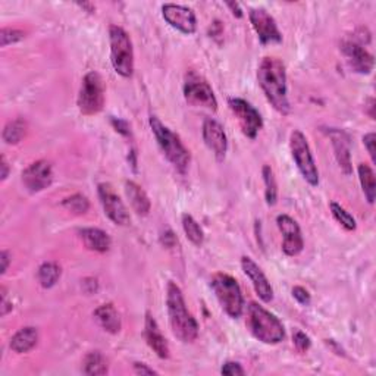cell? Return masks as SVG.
I'll list each match as a JSON object with an SVG mask.
<instances>
[{"label": "cell", "instance_id": "obj_1", "mask_svg": "<svg viewBox=\"0 0 376 376\" xmlns=\"http://www.w3.org/2000/svg\"><path fill=\"white\" fill-rule=\"evenodd\" d=\"M258 81L276 112L284 116L289 115L291 106L286 93V72L282 61L278 58H263L258 68Z\"/></svg>", "mask_w": 376, "mask_h": 376}, {"label": "cell", "instance_id": "obj_2", "mask_svg": "<svg viewBox=\"0 0 376 376\" xmlns=\"http://www.w3.org/2000/svg\"><path fill=\"white\" fill-rule=\"evenodd\" d=\"M167 309L174 335L180 341L193 342L198 337V325L193 315L188 312L182 291L175 282L168 284Z\"/></svg>", "mask_w": 376, "mask_h": 376}, {"label": "cell", "instance_id": "obj_3", "mask_svg": "<svg viewBox=\"0 0 376 376\" xmlns=\"http://www.w3.org/2000/svg\"><path fill=\"white\" fill-rule=\"evenodd\" d=\"M247 328L251 335L263 344H280L285 338V329L281 320L254 302L247 307Z\"/></svg>", "mask_w": 376, "mask_h": 376}, {"label": "cell", "instance_id": "obj_4", "mask_svg": "<svg viewBox=\"0 0 376 376\" xmlns=\"http://www.w3.org/2000/svg\"><path fill=\"white\" fill-rule=\"evenodd\" d=\"M149 124L154 137L158 140L159 147L162 149L167 159L172 163V167L178 172L185 174L188 165H190V152L182 145L181 138L167 125H163L158 116H150Z\"/></svg>", "mask_w": 376, "mask_h": 376}, {"label": "cell", "instance_id": "obj_5", "mask_svg": "<svg viewBox=\"0 0 376 376\" xmlns=\"http://www.w3.org/2000/svg\"><path fill=\"white\" fill-rule=\"evenodd\" d=\"M110 62L118 75L129 79L134 72V50L127 31L119 25L109 27Z\"/></svg>", "mask_w": 376, "mask_h": 376}, {"label": "cell", "instance_id": "obj_6", "mask_svg": "<svg viewBox=\"0 0 376 376\" xmlns=\"http://www.w3.org/2000/svg\"><path fill=\"white\" fill-rule=\"evenodd\" d=\"M210 286L218 298L220 307L229 317H240L244 309V297H242L238 282L231 275L219 272L213 275Z\"/></svg>", "mask_w": 376, "mask_h": 376}, {"label": "cell", "instance_id": "obj_7", "mask_svg": "<svg viewBox=\"0 0 376 376\" xmlns=\"http://www.w3.org/2000/svg\"><path fill=\"white\" fill-rule=\"evenodd\" d=\"M76 105H79L80 112L85 116L97 115L103 109L105 85H103L102 76L96 71H90L88 74H85Z\"/></svg>", "mask_w": 376, "mask_h": 376}, {"label": "cell", "instance_id": "obj_8", "mask_svg": "<svg viewBox=\"0 0 376 376\" xmlns=\"http://www.w3.org/2000/svg\"><path fill=\"white\" fill-rule=\"evenodd\" d=\"M290 149L293 159L297 165V169L300 171L303 178L311 184L312 187H316L319 184V171L316 168V163L313 159V154L309 147L307 138L302 131H293L290 138Z\"/></svg>", "mask_w": 376, "mask_h": 376}, {"label": "cell", "instance_id": "obj_9", "mask_svg": "<svg viewBox=\"0 0 376 376\" xmlns=\"http://www.w3.org/2000/svg\"><path fill=\"white\" fill-rule=\"evenodd\" d=\"M184 97L187 103L196 107H205L209 110L218 109V101L210 84L194 71L187 72L184 81Z\"/></svg>", "mask_w": 376, "mask_h": 376}, {"label": "cell", "instance_id": "obj_10", "mask_svg": "<svg viewBox=\"0 0 376 376\" xmlns=\"http://www.w3.org/2000/svg\"><path fill=\"white\" fill-rule=\"evenodd\" d=\"M228 105L238 121L242 134L251 140L256 138L263 127V119L258 112V109L240 97H231Z\"/></svg>", "mask_w": 376, "mask_h": 376}, {"label": "cell", "instance_id": "obj_11", "mask_svg": "<svg viewBox=\"0 0 376 376\" xmlns=\"http://www.w3.org/2000/svg\"><path fill=\"white\" fill-rule=\"evenodd\" d=\"M98 198H101L102 207L105 210V215L112 220L114 224L121 225V227H127L131 222V218L125 205L121 200L119 196L114 191V188L110 184H98L97 188Z\"/></svg>", "mask_w": 376, "mask_h": 376}, {"label": "cell", "instance_id": "obj_12", "mask_svg": "<svg viewBox=\"0 0 376 376\" xmlns=\"http://www.w3.org/2000/svg\"><path fill=\"white\" fill-rule=\"evenodd\" d=\"M162 15L168 24L178 30L182 34H194L197 30V19L194 15V10L182 6V5H174L167 3L162 6Z\"/></svg>", "mask_w": 376, "mask_h": 376}, {"label": "cell", "instance_id": "obj_13", "mask_svg": "<svg viewBox=\"0 0 376 376\" xmlns=\"http://www.w3.org/2000/svg\"><path fill=\"white\" fill-rule=\"evenodd\" d=\"M249 17H250L251 25L259 37V41L263 44V46L282 41V34L278 30V25H276L275 19L267 12V10L260 8L251 9Z\"/></svg>", "mask_w": 376, "mask_h": 376}, {"label": "cell", "instance_id": "obj_14", "mask_svg": "<svg viewBox=\"0 0 376 376\" xmlns=\"http://www.w3.org/2000/svg\"><path fill=\"white\" fill-rule=\"evenodd\" d=\"M53 182V169L48 160H37L22 172V184L30 193L46 190Z\"/></svg>", "mask_w": 376, "mask_h": 376}, {"label": "cell", "instance_id": "obj_15", "mask_svg": "<svg viewBox=\"0 0 376 376\" xmlns=\"http://www.w3.org/2000/svg\"><path fill=\"white\" fill-rule=\"evenodd\" d=\"M341 50L350 65V68L357 74H370L373 70V56L364 49L362 43L355 39H348L341 44Z\"/></svg>", "mask_w": 376, "mask_h": 376}, {"label": "cell", "instance_id": "obj_16", "mask_svg": "<svg viewBox=\"0 0 376 376\" xmlns=\"http://www.w3.org/2000/svg\"><path fill=\"white\" fill-rule=\"evenodd\" d=\"M276 224H278V228L284 236L282 241L284 253L286 256H297V254H300L304 247V241L298 224L289 215H280L276 218Z\"/></svg>", "mask_w": 376, "mask_h": 376}, {"label": "cell", "instance_id": "obj_17", "mask_svg": "<svg viewBox=\"0 0 376 376\" xmlns=\"http://www.w3.org/2000/svg\"><path fill=\"white\" fill-rule=\"evenodd\" d=\"M203 140L205 145L213 152L218 160H224L228 150V138L224 127L220 125L216 119L207 118L203 123Z\"/></svg>", "mask_w": 376, "mask_h": 376}, {"label": "cell", "instance_id": "obj_18", "mask_svg": "<svg viewBox=\"0 0 376 376\" xmlns=\"http://www.w3.org/2000/svg\"><path fill=\"white\" fill-rule=\"evenodd\" d=\"M241 268L250 278L254 286V291H256L260 300L264 303H271L273 298V289L269 280L267 278V275H264L263 271L259 268V264L253 259L244 256L241 259Z\"/></svg>", "mask_w": 376, "mask_h": 376}, {"label": "cell", "instance_id": "obj_19", "mask_svg": "<svg viewBox=\"0 0 376 376\" xmlns=\"http://www.w3.org/2000/svg\"><path fill=\"white\" fill-rule=\"evenodd\" d=\"M333 147L335 152V158L340 165L341 171L346 175H350L353 171L351 165V150H350V137L346 131L338 128H328L325 129Z\"/></svg>", "mask_w": 376, "mask_h": 376}, {"label": "cell", "instance_id": "obj_20", "mask_svg": "<svg viewBox=\"0 0 376 376\" xmlns=\"http://www.w3.org/2000/svg\"><path fill=\"white\" fill-rule=\"evenodd\" d=\"M145 337L149 347L156 353L160 359L169 357V344L167 338L163 337L162 331L154 319L149 312L146 313V322H145Z\"/></svg>", "mask_w": 376, "mask_h": 376}, {"label": "cell", "instance_id": "obj_21", "mask_svg": "<svg viewBox=\"0 0 376 376\" xmlns=\"http://www.w3.org/2000/svg\"><path fill=\"white\" fill-rule=\"evenodd\" d=\"M80 237L88 250L97 253H106L112 244L110 237L98 228H84L80 231Z\"/></svg>", "mask_w": 376, "mask_h": 376}, {"label": "cell", "instance_id": "obj_22", "mask_svg": "<svg viewBox=\"0 0 376 376\" xmlns=\"http://www.w3.org/2000/svg\"><path fill=\"white\" fill-rule=\"evenodd\" d=\"M125 193L128 200L132 206V209L136 210V213L140 216H147L150 209H152V203L150 198L146 194V191L143 190V188L136 184L134 181H127L125 182Z\"/></svg>", "mask_w": 376, "mask_h": 376}, {"label": "cell", "instance_id": "obj_23", "mask_svg": "<svg viewBox=\"0 0 376 376\" xmlns=\"http://www.w3.org/2000/svg\"><path fill=\"white\" fill-rule=\"evenodd\" d=\"M94 317L106 333L109 334H118L121 328H123V322H121V316L116 312L114 304H102L101 307L96 309Z\"/></svg>", "mask_w": 376, "mask_h": 376}, {"label": "cell", "instance_id": "obj_24", "mask_svg": "<svg viewBox=\"0 0 376 376\" xmlns=\"http://www.w3.org/2000/svg\"><path fill=\"white\" fill-rule=\"evenodd\" d=\"M39 342V331L32 326L21 328L18 333L10 340V348H12L18 355H24V353L31 351L37 346Z\"/></svg>", "mask_w": 376, "mask_h": 376}, {"label": "cell", "instance_id": "obj_25", "mask_svg": "<svg viewBox=\"0 0 376 376\" xmlns=\"http://www.w3.org/2000/svg\"><path fill=\"white\" fill-rule=\"evenodd\" d=\"M359 180L362 184V190L364 193V197L369 205L375 203L376 198V181H375V174L372 168L366 163L359 165Z\"/></svg>", "mask_w": 376, "mask_h": 376}, {"label": "cell", "instance_id": "obj_26", "mask_svg": "<svg viewBox=\"0 0 376 376\" xmlns=\"http://www.w3.org/2000/svg\"><path fill=\"white\" fill-rule=\"evenodd\" d=\"M27 134V123L24 119L17 118L10 121L3 128L2 137L6 145H18V143Z\"/></svg>", "mask_w": 376, "mask_h": 376}, {"label": "cell", "instance_id": "obj_27", "mask_svg": "<svg viewBox=\"0 0 376 376\" xmlns=\"http://www.w3.org/2000/svg\"><path fill=\"white\" fill-rule=\"evenodd\" d=\"M83 372L85 375H92V376L107 373V363L101 351L88 353L83 362Z\"/></svg>", "mask_w": 376, "mask_h": 376}, {"label": "cell", "instance_id": "obj_28", "mask_svg": "<svg viewBox=\"0 0 376 376\" xmlns=\"http://www.w3.org/2000/svg\"><path fill=\"white\" fill-rule=\"evenodd\" d=\"M37 278L43 289H52L56 285V282L61 278V268L58 263L54 262H46L39 268Z\"/></svg>", "mask_w": 376, "mask_h": 376}, {"label": "cell", "instance_id": "obj_29", "mask_svg": "<svg viewBox=\"0 0 376 376\" xmlns=\"http://www.w3.org/2000/svg\"><path fill=\"white\" fill-rule=\"evenodd\" d=\"M182 228L187 238L190 240L194 246L200 247L205 241V232L202 227L197 224V220L191 215H182Z\"/></svg>", "mask_w": 376, "mask_h": 376}, {"label": "cell", "instance_id": "obj_30", "mask_svg": "<svg viewBox=\"0 0 376 376\" xmlns=\"http://www.w3.org/2000/svg\"><path fill=\"white\" fill-rule=\"evenodd\" d=\"M262 175H263L264 187H267V190H264L267 203L269 206H275L276 200H278V184H276L273 171H272V168L269 167V165H264L263 169H262Z\"/></svg>", "mask_w": 376, "mask_h": 376}, {"label": "cell", "instance_id": "obj_31", "mask_svg": "<svg viewBox=\"0 0 376 376\" xmlns=\"http://www.w3.org/2000/svg\"><path fill=\"white\" fill-rule=\"evenodd\" d=\"M62 206L74 215H85L90 209V202L83 194H74L71 197H66L62 202Z\"/></svg>", "mask_w": 376, "mask_h": 376}, {"label": "cell", "instance_id": "obj_32", "mask_svg": "<svg viewBox=\"0 0 376 376\" xmlns=\"http://www.w3.org/2000/svg\"><path fill=\"white\" fill-rule=\"evenodd\" d=\"M329 207H331V213H333L334 219L342 228L347 229V231H355L357 228L356 219L353 218L341 205H338L335 202H331Z\"/></svg>", "mask_w": 376, "mask_h": 376}, {"label": "cell", "instance_id": "obj_33", "mask_svg": "<svg viewBox=\"0 0 376 376\" xmlns=\"http://www.w3.org/2000/svg\"><path fill=\"white\" fill-rule=\"evenodd\" d=\"M24 37H25V34L21 30L2 28V31H0V46L6 48V46H9V44L24 40Z\"/></svg>", "mask_w": 376, "mask_h": 376}, {"label": "cell", "instance_id": "obj_34", "mask_svg": "<svg viewBox=\"0 0 376 376\" xmlns=\"http://www.w3.org/2000/svg\"><path fill=\"white\" fill-rule=\"evenodd\" d=\"M293 342H294L295 348L300 353H306L312 346L311 338H309V335H306L300 329H297L295 333L293 334Z\"/></svg>", "mask_w": 376, "mask_h": 376}, {"label": "cell", "instance_id": "obj_35", "mask_svg": "<svg viewBox=\"0 0 376 376\" xmlns=\"http://www.w3.org/2000/svg\"><path fill=\"white\" fill-rule=\"evenodd\" d=\"M293 297L302 306H309V304L312 303L311 294H309V291L306 289H303V286H294V289H293Z\"/></svg>", "mask_w": 376, "mask_h": 376}, {"label": "cell", "instance_id": "obj_36", "mask_svg": "<svg viewBox=\"0 0 376 376\" xmlns=\"http://www.w3.org/2000/svg\"><path fill=\"white\" fill-rule=\"evenodd\" d=\"M220 373L222 375H228V376H241L244 375V369L241 368L240 363H236V362H227L222 369H220Z\"/></svg>", "mask_w": 376, "mask_h": 376}, {"label": "cell", "instance_id": "obj_37", "mask_svg": "<svg viewBox=\"0 0 376 376\" xmlns=\"http://www.w3.org/2000/svg\"><path fill=\"white\" fill-rule=\"evenodd\" d=\"M110 123H112L115 131L119 132V134H123V136H125V137H129V136H131L129 125L125 123V121L118 119V118H112V119H110Z\"/></svg>", "mask_w": 376, "mask_h": 376}, {"label": "cell", "instance_id": "obj_38", "mask_svg": "<svg viewBox=\"0 0 376 376\" xmlns=\"http://www.w3.org/2000/svg\"><path fill=\"white\" fill-rule=\"evenodd\" d=\"M375 140H376V137H375L373 132H369V134L363 137V145H364V147L368 149V153H369L372 162H376V156H375V143L376 141Z\"/></svg>", "mask_w": 376, "mask_h": 376}, {"label": "cell", "instance_id": "obj_39", "mask_svg": "<svg viewBox=\"0 0 376 376\" xmlns=\"http://www.w3.org/2000/svg\"><path fill=\"white\" fill-rule=\"evenodd\" d=\"M134 372L137 375H158V372L149 368L145 363H134Z\"/></svg>", "mask_w": 376, "mask_h": 376}, {"label": "cell", "instance_id": "obj_40", "mask_svg": "<svg viewBox=\"0 0 376 376\" xmlns=\"http://www.w3.org/2000/svg\"><path fill=\"white\" fill-rule=\"evenodd\" d=\"M2 306V316H6L10 311H12V303L8 302V295H6V289L5 286H2V303H0Z\"/></svg>", "mask_w": 376, "mask_h": 376}, {"label": "cell", "instance_id": "obj_41", "mask_svg": "<svg viewBox=\"0 0 376 376\" xmlns=\"http://www.w3.org/2000/svg\"><path fill=\"white\" fill-rule=\"evenodd\" d=\"M0 262H2V273H6V271H8V268H9V263H10L9 251L3 250L2 253H0Z\"/></svg>", "mask_w": 376, "mask_h": 376}, {"label": "cell", "instance_id": "obj_42", "mask_svg": "<svg viewBox=\"0 0 376 376\" xmlns=\"http://www.w3.org/2000/svg\"><path fill=\"white\" fill-rule=\"evenodd\" d=\"M227 6L231 9V12H232V15H234V17H237V18L242 17V9H241L240 3H237V2H228Z\"/></svg>", "mask_w": 376, "mask_h": 376}, {"label": "cell", "instance_id": "obj_43", "mask_svg": "<svg viewBox=\"0 0 376 376\" xmlns=\"http://www.w3.org/2000/svg\"><path fill=\"white\" fill-rule=\"evenodd\" d=\"M162 242H163V244L167 246V247H172V246L175 244V242H176L175 236L172 234L171 231H168L167 234H163V236H162Z\"/></svg>", "mask_w": 376, "mask_h": 376}, {"label": "cell", "instance_id": "obj_44", "mask_svg": "<svg viewBox=\"0 0 376 376\" xmlns=\"http://www.w3.org/2000/svg\"><path fill=\"white\" fill-rule=\"evenodd\" d=\"M0 168H2V174H0V176H2V181H5L9 176V165L5 156L0 158Z\"/></svg>", "mask_w": 376, "mask_h": 376}, {"label": "cell", "instance_id": "obj_45", "mask_svg": "<svg viewBox=\"0 0 376 376\" xmlns=\"http://www.w3.org/2000/svg\"><path fill=\"white\" fill-rule=\"evenodd\" d=\"M373 109H375V101L373 98H369L368 101V114L372 119H375V112H373Z\"/></svg>", "mask_w": 376, "mask_h": 376}]
</instances>
